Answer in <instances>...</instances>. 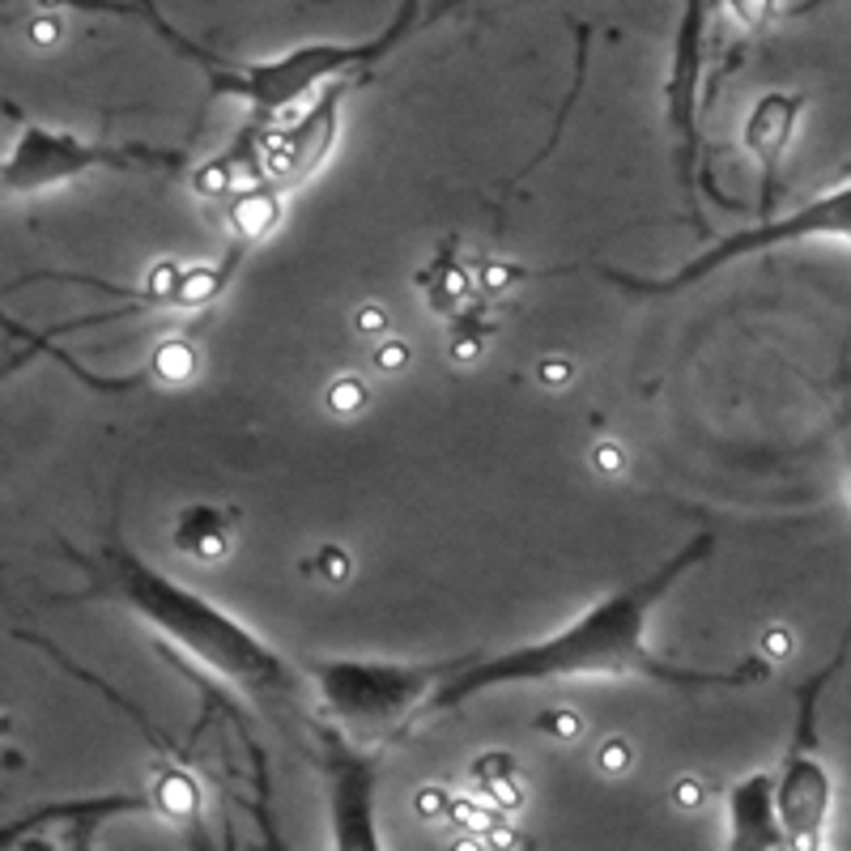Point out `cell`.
I'll use <instances>...</instances> for the list:
<instances>
[{
  "label": "cell",
  "mask_w": 851,
  "mask_h": 851,
  "mask_svg": "<svg viewBox=\"0 0 851 851\" xmlns=\"http://www.w3.org/2000/svg\"><path fill=\"white\" fill-rule=\"evenodd\" d=\"M715 553V533H695L673 558H664L656 571L621 587L614 596H601L592 609H583L562 630L545 634L537 643H520L494 656L456 660L447 681L426 702V715L456 711L468 698H481L506 686H549V681H656L681 695L698 690H745L758 686L771 673V660L754 656L736 668H690L673 664L652 652V614L660 601L698 571Z\"/></svg>",
  "instance_id": "obj_1"
},
{
  "label": "cell",
  "mask_w": 851,
  "mask_h": 851,
  "mask_svg": "<svg viewBox=\"0 0 851 851\" xmlns=\"http://www.w3.org/2000/svg\"><path fill=\"white\" fill-rule=\"evenodd\" d=\"M73 558H81V567L90 571V587L81 596H107L124 605L158 639H166L175 652L205 664L213 677H222L226 686L243 690L247 698L269 702V707H299L303 677L247 621H238L222 605L205 601L200 592L184 587L179 580L162 575L137 549L119 541L103 545L98 553L73 549Z\"/></svg>",
  "instance_id": "obj_2"
},
{
  "label": "cell",
  "mask_w": 851,
  "mask_h": 851,
  "mask_svg": "<svg viewBox=\"0 0 851 851\" xmlns=\"http://www.w3.org/2000/svg\"><path fill=\"white\" fill-rule=\"evenodd\" d=\"M85 9H107V13H137L158 31V39L166 47H175L184 60H193L205 73L209 90L218 98H238L247 107V124H272V116H281L285 107L303 103L311 94H324L333 81L346 78H366V69H375L380 60H387L400 43L409 39L426 18V4L405 0L396 4L392 22L380 35L366 39H311L299 47H285L269 60H234L222 51H209L193 43L188 35H179L175 26H166V18L154 4H85Z\"/></svg>",
  "instance_id": "obj_3"
},
{
  "label": "cell",
  "mask_w": 851,
  "mask_h": 851,
  "mask_svg": "<svg viewBox=\"0 0 851 851\" xmlns=\"http://www.w3.org/2000/svg\"><path fill=\"white\" fill-rule=\"evenodd\" d=\"M456 660L447 664H396V660H311L307 677L328 711L333 728L371 749L387 736L405 733L426 715V702L447 681Z\"/></svg>",
  "instance_id": "obj_4"
},
{
  "label": "cell",
  "mask_w": 851,
  "mask_h": 851,
  "mask_svg": "<svg viewBox=\"0 0 851 851\" xmlns=\"http://www.w3.org/2000/svg\"><path fill=\"white\" fill-rule=\"evenodd\" d=\"M813 238H839L851 243V184L835 188V193L817 196L809 205L783 213V218H767V222H754L749 231L724 234L715 247H707L702 256L686 260L677 272L668 277H634V272L618 269H596L609 285H618L626 294H639V299H664V294H681V290H695L707 277H715L720 269H728L745 256H762L771 247L783 243H813Z\"/></svg>",
  "instance_id": "obj_5"
},
{
  "label": "cell",
  "mask_w": 851,
  "mask_h": 851,
  "mask_svg": "<svg viewBox=\"0 0 851 851\" xmlns=\"http://www.w3.org/2000/svg\"><path fill=\"white\" fill-rule=\"evenodd\" d=\"M179 166H188L184 150L107 145V141H85L78 132L22 119L0 166V184L9 196H39L60 184H78L90 171H179Z\"/></svg>",
  "instance_id": "obj_6"
},
{
  "label": "cell",
  "mask_w": 851,
  "mask_h": 851,
  "mask_svg": "<svg viewBox=\"0 0 851 851\" xmlns=\"http://www.w3.org/2000/svg\"><path fill=\"white\" fill-rule=\"evenodd\" d=\"M839 660L826 664V673L801 690L792 741L783 749V767L774 774V813H779V830L792 851H821V835L835 809V779L817 749V698H821V686L835 677Z\"/></svg>",
  "instance_id": "obj_7"
},
{
  "label": "cell",
  "mask_w": 851,
  "mask_h": 851,
  "mask_svg": "<svg viewBox=\"0 0 851 851\" xmlns=\"http://www.w3.org/2000/svg\"><path fill=\"white\" fill-rule=\"evenodd\" d=\"M707 13H715V4H707V0L681 4V22H677V35H673V60H668V81H664V116H668V141H673V171H677V188L686 196L695 222H702L698 171H702Z\"/></svg>",
  "instance_id": "obj_8"
},
{
  "label": "cell",
  "mask_w": 851,
  "mask_h": 851,
  "mask_svg": "<svg viewBox=\"0 0 851 851\" xmlns=\"http://www.w3.org/2000/svg\"><path fill=\"white\" fill-rule=\"evenodd\" d=\"M319 745V762L328 779V821H333V851H384L380 843V813H375V758L337 733L333 724L307 720Z\"/></svg>",
  "instance_id": "obj_9"
},
{
  "label": "cell",
  "mask_w": 851,
  "mask_h": 851,
  "mask_svg": "<svg viewBox=\"0 0 851 851\" xmlns=\"http://www.w3.org/2000/svg\"><path fill=\"white\" fill-rule=\"evenodd\" d=\"M362 78L333 81L324 94H315L307 103V112L285 124V128H272L269 150H265V179L290 188V184H303L311 175L324 171V162L337 150V137H341V112H346V98L358 90Z\"/></svg>",
  "instance_id": "obj_10"
},
{
  "label": "cell",
  "mask_w": 851,
  "mask_h": 851,
  "mask_svg": "<svg viewBox=\"0 0 851 851\" xmlns=\"http://www.w3.org/2000/svg\"><path fill=\"white\" fill-rule=\"evenodd\" d=\"M805 116V94L796 90H767L758 94V103L749 107L745 116V154L758 162V175H762V218L767 222L774 218V200H779V175H783V158H788V145L796 137V124Z\"/></svg>",
  "instance_id": "obj_11"
},
{
  "label": "cell",
  "mask_w": 851,
  "mask_h": 851,
  "mask_svg": "<svg viewBox=\"0 0 851 851\" xmlns=\"http://www.w3.org/2000/svg\"><path fill=\"white\" fill-rule=\"evenodd\" d=\"M728 848L733 851H792L774 813V774L754 771L728 788Z\"/></svg>",
  "instance_id": "obj_12"
},
{
  "label": "cell",
  "mask_w": 851,
  "mask_h": 851,
  "mask_svg": "<svg viewBox=\"0 0 851 851\" xmlns=\"http://www.w3.org/2000/svg\"><path fill=\"white\" fill-rule=\"evenodd\" d=\"M281 222H285V188L272 179L247 184L226 200V243L231 247L256 252Z\"/></svg>",
  "instance_id": "obj_13"
},
{
  "label": "cell",
  "mask_w": 851,
  "mask_h": 851,
  "mask_svg": "<svg viewBox=\"0 0 851 851\" xmlns=\"http://www.w3.org/2000/svg\"><path fill=\"white\" fill-rule=\"evenodd\" d=\"M234 545V515L218 506H188L175 520V549L196 562H226Z\"/></svg>",
  "instance_id": "obj_14"
},
{
  "label": "cell",
  "mask_w": 851,
  "mask_h": 851,
  "mask_svg": "<svg viewBox=\"0 0 851 851\" xmlns=\"http://www.w3.org/2000/svg\"><path fill=\"white\" fill-rule=\"evenodd\" d=\"M150 805H154L166 821H175V826H196V821H200L205 796H200V783H196V774L188 771V767L166 762V767H158V774H154Z\"/></svg>",
  "instance_id": "obj_15"
},
{
  "label": "cell",
  "mask_w": 851,
  "mask_h": 851,
  "mask_svg": "<svg viewBox=\"0 0 851 851\" xmlns=\"http://www.w3.org/2000/svg\"><path fill=\"white\" fill-rule=\"evenodd\" d=\"M422 285L426 294H430V307L439 311V315H461V307H468V299H473V277L468 269L452 256V247H443L439 256H434V265L422 272Z\"/></svg>",
  "instance_id": "obj_16"
},
{
  "label": "cell",
  "mask_w": 851,
  "mask_h": 851,
  "mask_svg": "<svg viewBox=\"0 0 851 851\" xmlns=\"http://www.w3.org/2000/svg\"><path fill=\"white\" fill-rule=\"evenodd\" d=\"M145 375L154 387H193L196 375H200V349L188 341V337H166L158 341L150 362H145Z\"/></svg>",
  "instance_id": "obj_17"
},
{
  "label": "cell",
  "mask_w": 851,
  "mask_h": 851,
  "mask_svg": "<svg viewBox=\"0 0 851 851\" xmlns=\"http://www.w3.org/2000/svg\"><path fill=\"white\" fill-rule=\"evenodd\" d=\"M366 405H371V392H366V384L358 375H341V380L328 384V409L337 418H358Z\"/></svg>",
  "instance_id": "obj_18"
},
{
  "label": "cell",
  "mask_w": 851,
  "mask_h": 851,
  "mask_svg": "<svg viewBox=\"0 0 851 851\" xmlns=\"http://www.w3.org/2000/svg\"><path fill=\"white\" fill-rule=\"evenodd\" d=\"M315 562H319L324 580L337 583V580H346V575H349V553H346V549H324V553H319Z\"/></svg>",
  "instance_id": "obj_19"
},
{
  "label": "cell",
  "mask_w": 851,
  "mask_h": 851,
  "mask_svg": "<svg viewBox=\"0 0 851 851\" xmlns=\"http://www.w3.org/2000/svg\"><path fill=\"white\" fill-rule=\"evenodd\" d=\"M626 762H630V749H626V741H618V745H605L601 749V767L609 774H621L626 771Z\"/></svg>",
  "instance_id": "obj_20"
},
{
  "label": "cell",
  "mask_w": 851,
  "mask_h": 851,
  "mask_svg": "<svg viewBox=\"0 0 851 851\" xmlns=\"http://www.w3.org/2000/svg\"><path fill=\"white\" fill-rule=\"evenodd\" d=\"M596 468H601V473H621V468H626V456H621V447H614V443L596 447Z\"/></svg>",
  "instance_id": "obj_21"
},
{
  "label": "cell",
  "mask_w": 851,
  "mask_h": 851,
  "mask_svg": "<svg viewBox=\"0 0 851 851\" xmlns=\"http://www.w3.org/2000/svg\"><path fill=\"white\" fill-rule=\"evenodd\" d=\"M673 801H677L681 809H698V805H702V792H698V783H677V788H673Z\"/></svg>",
  "instance_id": "obj_22"
},
{
  "label": "cell",
  "mask_w": 851,
  "mask_h": 851,
  "mask_svg": "<svg viewBox=\"0 0 851 851\" xmlns=\"http://www.w3.org/2000/svg\"><path fill=\"white\" fill-rule=\"evenodd\" d=\"M418 809H422L426 817H434V813L447 809V796H443V792H434V788H426L422 796H418Z\"/></svg>",
  "instance_id": "obj_23"
},
{
  "label": "cell",
  "mask_w": 851,
  "mask_h": 851,
  "mask_svg": "<svg viewBox=\"0 0 851 851\" xmlns=\"http://www.w3.org/2000/svg\"><path fill=\"white\" fill-rule=\"evenodd\" d=\"M486 843H490V848H494V851H511V848H515V843H520V839H515V830H506V826H494Z\"/></svg>",
  "instance_id": "obj_24"
},
{
  "label": "cell",
  "mask_w": 851,
  "mask_h": 851,
  "mask_svg": "<svg viewBox=\"0 0 851 851\" xmlns=\"http://www.w3.org/2000/svg\"><path fill=\"white\" fill-rule=\"evenodd\" d=\"M405 358H409V349L405 346H387L384 353H380V366H384V371H396Z\"/></svg>",
  "instance_id": "obj_25"
},
{
  "label": "cell",
  "mask_w": 851,
  "mask_h": 851,
  "mask_svg": "<svg viewBox=\"0 0 851 851\" xmlns=\"http://www.w3.org/2000/svg\"><path fill=\"white\" fill-rule=\"evenodd\" d=\"M452 851H481V848H477L473 839H461V843H452Z\"/></svg>",
  "instance_id": "obj_26"
},
{
  "label": "cell",
  "mask_w": 851,
  "mask_h": 851,
  "mask_svg": "<svg viewBox=\"0 0 851 851\" xmlns=\"http://www.w3.org/2000/svg\"><path fill=\"white\" fill-rule=\"evenodd\" d=\"M848 503H851V465H848Z\"/></svg>",
  "instance_id": "obj_27"
}]
</instances>
